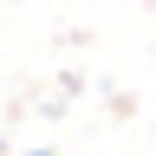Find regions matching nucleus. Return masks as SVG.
<instances>
[{
  "label": "nucleus",
  "instance_id": "1",
  "mask_svg": "<svg viewBox=\"0 0 156 156\" xmlns=\"http://www.w3.org/2000/svg\"><path fill=\"white\" fill-rule=\"evenodd\" d=\"M33 156H52V150H33Z\"/></svg>",
  "mask_w": 156,
  "mask_h": 156
}]
</instances>
